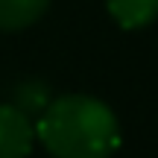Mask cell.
Returning <instances> with one entry per match:
<instances>
[{"mask_svg": "<svg viewBox=\"0 0 158 158\" xmlns=\"http://www.w3.org/2000/svg\"><path fill=\"white\" fill-rule=\"evenodd\" d=\"M35 135L53 158H111L120 123L111 106L91 94H64L44 108Z\"/></svg>", "mask_w": 158, "mask_h": 158, "instance_id": "cell-1", "label": "cell"}, {"mask_svg": "<svg viewBox=\"0 0 158 158\" xmlns=\"http://www.w3.org/2000/svg\"><path fill=\"white\" fill-rule=\"evenodd\" d=\"M35 141V126L18 106H0V158H27Z\"/></svg>", "mask_w": 158, "mask_h": 158, "instance_id": "cell-2", "label": "cell"}, {"mask_svg": "<svg viewBox=\"0 0 158 158\" xmlns=\"http://www.w3.org/2000/svg\"><path fill=\"white\" fill-rule=\"evenodd\" d=\"M50 0H0V32H21L44 18Z\"/></svg>", "mask_w": 158, "mask_h": 158, "instance_id": "cell-3", "label": "cell"}, {"mask_svg": "<svg viewBox=\"0 0 158 158\" xmlns=\"http://www.w3.org/2000/svg\"><path fill=\"white\" fill-rule=\"evenodd\" d=\"M108 15L123 29H147L158 21V0H106Z\"/></svg>", "mask_w": 158, "mask_h": 158, "instance_id": "cell-4", "label": "cell"}]
</instances>
